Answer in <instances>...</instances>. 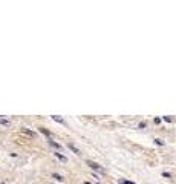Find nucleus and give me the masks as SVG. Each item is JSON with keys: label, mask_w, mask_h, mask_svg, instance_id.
I'll list each match as a JSON object with an SVG mask.
<instances>
[{"label": "nucleus", "mask_w": 176, "mask_h": 184, "mask_svg": "<svg viewBox=\"0 0 176 184\" xmlns=\"http://www.w3.org/2000/svg\"><path fill=\"white\" fill-rule=\"evenodd\" d=\"M86 163H88L92 169H95V170H98V172H103V167H101V166H98L97 163H93V161H86Z\"/></svg>", "instance_id": "obj_1"}, {"label": "nucleus", "mask_w": 176, "mask_h": 184, "mask_svg": "<svg viewBox=\"0 0 176 184\" xmlns=\"http://www.w3.org/2000/svg\"><path fill=\"white\" fill-rule=\"evenodd\" d=\"M68 147H69L70 150H72V152H74V153H75V155H81V152H80V149H77V147L74 146V144H68Z\"/></svg>", "instance_id": "obj_2"}, {"label": "nucleus", "mask_w": 176, "mask_h": 184, "mask_svg": "<svg viewBox=\"0 0 176 184\" xmlns=\"http://www.w3.org/2000/svg\"><path fill=\"white\" fill-rule=\"evenodd\" d=\"M52 120L54 121H57V123H61V124H66V121L61 118V117H58V115H52Z\"/></svg>", "instance_id": "obj_3"}, {"label": "nucleus", "mask_w": 176, "mask_h": 184, "mask_svg": "<svg viewBox=\"0 0 176 184\" xmlns=\"http://www.w3.org/2000/svg\"><path fill=\"white\" fill-rule=\"evenodd\" d=\"M55 157H57V158H58L60 161H63V163H66V161H68V158H66V157H63V155H61L60 152H55Z\"/></svg>", "instance_id": "obj_4"}, {"label": "nucleus", "mask_w": 176, "mask_h": 184, "mask_svg": "<svg viewBox=\"0 0 176 184\" xmlns=\"http://www.w3.org/2000/svg\"><path fill=\"white\" fill-rule=\"evenodd\" d=\"M49 144H51V146H54L55 149H61V146H60L58 143H55V141H52V140H49Z\"/></svg>", "instance_id": "obj_5"}, {"label": "nucleus", "mask_w": 176, "mask_h": 184, "mask_svg": "<svg viewBox=\"0 0 176 184\" xmlns=\"http://www.w3.org/2000/svg\"><path fill=\"white\" fill-rule=\"evenodd\" d=\"M21 132H23V133H26V135H29V137H35V133H34V132H31V130H26V129H23Z\"/></svg>", "instance_id": "obj_6"}, {"label": "nucleus", "mask_w": 176, "mask_h": 184, "mask_svg": "<svg viewBox=\"0 0 176 184\" xmlns=\"http://www.w3.org/2000/svg\"><path fill=\"white\" fill-rule=\"evenodd\" d=\"M52 177H54V178H55V180H58V181H63V180H64V178H63L61 175H58V173H54Z\"/></svg>", "instance_id": "obj_7"}, {"label": "nucleus", "mask_w": 176, "mask_h": 184, "mask_svg": "<svg viewBox=\"0 0 176 184\" xmlns=\"http://www.w3.org/2000/svg\"><path fill=\"white\" fill-rule=\"evenodd\" d=\"M40 132H41V133H45V135H46V137H51V133H49V132H48V130H46V129L40 128Z\"/></svg>", "instance_id": "obj_8"}, {"label": "nucleus", "mask_w": 176, "mask_h": 184, "mask_svg": "<svg viewBox=\"0 0 176 184\" xmlns=\"http://www.w3.org/2000/svg\"><path fill=\"white\" fill-rule=\"evenodd\" d=\"M155 143H156L158 146H164V141H162V140H159V138H156V140H155Z\"/></svg>", "instance_id": "obj_9"}, {"label": "nucleus", "mask_w": 176, "mask_h": 184, "mask_svg": "<svg viewBox=\"0 0 176 184\" xmlns=\"http://www.w3.org/2000/svg\"><path fill=\"white\" fill-rule=\"evenodd\" d=\"M162 120L167 121V123H170V121H172V117H162Z\"/></svg>", "instance_id": "obj_10"}, {"label": "nucleus", "mask_w": 176, "mask_h": 184, "mask_svg": "<svg viewBox=\"0 0 176 184\" xmlns=\"http://www.w3.org/2000/svg\"><path fill=\"white\" fill-rule=\"evenodd\" d=\"M120 184H135V183H132V181H126V180H121V181H120Z\"/></svg>", "instance_id": "obj_11"}, {"label": "nucleus", "mask_w": 176, "mask_h": 184, "mask_svg": "<svg viewBox=\"0 0 176 184\" xmlns=\"http://www.w3.org/2000/svg\"><path fill=\"white\" fill-rule=\"evenodd\" d=\"M162 177H164V178H170V173H167V172H162Z\"/></svg>", "instance_id": "obj_12"}, {"label": "nucleus", "mask_w": 176, "mask_h": 184, "mask_svg": "<svg viewBox=\"0 0 176 184\" xmlns=\"http://www.w3.org/2000/svg\"><path fill=\"white\" fill-rule=\"evenodd\" d=\"M0 124H8V121H6V120H3V118H0Z\"/></svg>", "instance_id": "obj_13"}, {"label": "nucleus", "mask_w": 176, "mask_h": 184, "mask_svg": "<svg viewBox=\"0 0 176 184\" xmlns=\"http://www.w3.org/2000/svg\"><path fill=\"white\" fill-rule=\"evenodd\" d=\"M84 184H92V183H89V181H86V183H84Z\"/></svg>", "instance_id": "obj_14"}, {"label": "nucleus", "mask_w": 176, "mask_h": 184, "mask_svg": "<svg viewBox=\"0 0 176 184\" xmlns=\"http://www.w3.org/2000/svg\"><path fill=\"white\" fill-rule=\"evenodd\" d=\"M98 184H100V183H98Z\"/></svg>", "instance_id": "obj_15"}]
</instances>
